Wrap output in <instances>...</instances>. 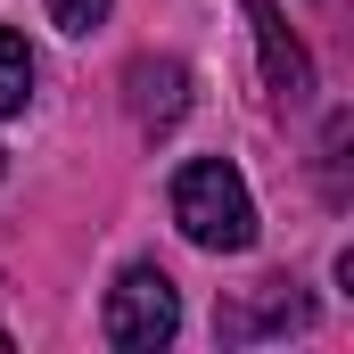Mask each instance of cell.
<instances>
[{"label": "cell", "instance_id": "6da1fadb", "mask_svg": "<svg viewBox=\"0 0 354 354\" xmlns=\"http://www.w3.org/2000/svg\"><path fill=\"white\" fill-rule=\"evenodd\" d=\"M174 223H181V239L206 248V256L256 248V198H248V181L231 174L223 157H198V165L174 174Z\"/></svg>", "mask_w": 354, "mask_h": 354}, {"label": "cell", "instance_id": "7a4b0ae2", "mask_svg": "<svg viewBox=\"0 0 354 354\" xmlns=\"http://www.w3.org/2000/svg\"><path fill=\"white\" fill-rule=\"evenodd\" d=\"M99 330H107V346H124V354H157V346H174V330H181V288H174L157 264H132L115 288H107Z\"/></svg>", "mask_w": 354, "mask_h": 354}, {"label": "cell", "instance_id": "3957f363", "mask_svg": "<svg viewBox=\"0 0 354 354\" xmlns=\"http://www.w3.org/2000/svg\"><path fill=\"white\" fill-rule=\"evenodd\" d=\"M248 8V25H256V50H264V83L280 107H305L313 99V58H305V41L288 33V17L272 8V0H239Z\"/></svg>", "mask_w": 354, "mask_h": 354}, {"label": "cell", "instance_id": "277c9868", "mask_svg": "<svg viewBox=\"0 0 354 354\" xmlns=\"http://www.w3.org/2000/svg\"><path fill=\"white\" fill-rule=\"evenodd\" d=\"M181 107H189V75H181L174 58H140L132 66V115L140 124H174Z\"/></svg>", "mask_w": 354, "mask_h": 354}, {"label": "cell", "instance_id": "5b68a950", "mask_svg": "<svg viewBox=\"0 0 354 354\" xmlns=\"http://www.w3.org/2000/svg\"><path fill=\"white\" fill-rule=\"evenodd\" d=\"M256 330H305V297H297L288 280H264V305L223 313V338H256Z\"/></svg>", "mask_w": 354, "mask_h": 354}, {"label": "cell", "instance_id": "8992f818", "mask_svg": "<svg viewBox=\"0 0 354 354\" xmlns=\"http://www.w3.org/2000/svg\"><path fill=\"white\" fill-rule=\"evenodd\" d=\"M25 99H33V50H25V33L0 25V115H17Z\"/></svg>", "mask_w": 354, "mask_h": 354}, {"label": "cell", "instance_id": "52a82bcc", "mask_svg": "<svg viewBox=\"0 0 354 354\" xmlns=\"http://www.w3.org/2000/svg\"><path fill=\"white\" fill-rule=\"evenodd\" d=\"M107 8H115V0H50V25H58V33H91Z\"/></svg>", "mask_w": 354, "mask_h": 354}]
</instances>
